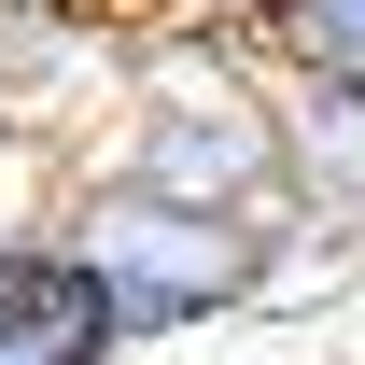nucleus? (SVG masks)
<instances>
[{"label":"nucleus","mask_w":365,"mask_h":365,"mask_svg":"<svg viewBox=\"0 0 365 365\" xmlns=\"http://www.w3.org/2000/svg\"><path fill=\"white\" fill-rule=\"evenodd\" d=\"M98 169L140 182V197H182V211H267V197H281V71L253 43L140 29L127 127H113Z\"/></svg>","instance_id":"nucleus-1"},{"label":"nucleus","mask_w":365,"mask_h":365,"mask_svg":"<svg viewBox=\"0 0 365 365\" xmlns=\"http://www.w3.org/2000/svg\"><path fill=\"white\" fill-rule=\"evenodd\" d=\"M43 239L98 281V309H113L127 351L267 295V225H253V211H182V197H140V182H113V169H71V197H56Z\"/></svg>","instance_id":"nucleus-2"},{"label":"nucleus","mask_w":365,"mask_h":365,"mask_svg":"<svg viewBox=\"0 0 365 365\" xmlns=\"http://www.w3.org/2000/svg\"><path fill=\"white\" fill-rule=\"evenodd\" d=\"M281 197L365 253V98L351 85H281Z\"/></svg>","instance_id":"nucleus-3"},{"label":"nucleus","mask_w":365,"mask_h":365,"mask_svg":"<svg viewBox=\"0 0 365 365\" xmlns=\"http://www.w3.org/2000/svg\"><path fill=\"white\" fill-rule=\"evenodd\" d=\"M127 337H113V309H98V281L71 267V253H43V281L0 309V365H113Z\"/></svg>","instance_id":"nucleus-4"},{"label":"nucleus","mask_w":365,"mask_h":365,"mask_svg":"<svg viewBox=\"0 0 365 365\" xmlns=\"http://www.w3.org/2000/svg\"><path fill=\"white\" fill-rule=\"evenodd\" d=\"M281 85H351L365 98V0H267V29H253Z\"/></svg>","instance_id":"nucleus-5"},{"label":"nucleus","mask_w":365,"mask_h":365,"mask_svg":"<svg viewBox=\"0 0 365 365\" xmlns=\"http://www.w3.org/2000/svg\"><path fill=\"white\" fill-rule=\"evenodd\" d=\"M140 29H197V43H253L267 0H140Z\"/></svg>","instance_id":"nucleus-6"}]
</instances>
